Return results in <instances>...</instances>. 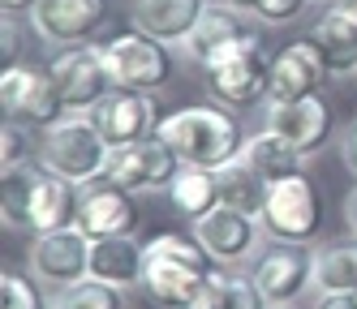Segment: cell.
Listing matches in <instances>:
<instances>
[{"instance_id":"obj_1","label":"cell","mask_w":357,"mask_h":309,"mask_svg":"<svg viewBox=\"0 0 357 309\" xmlns=\"http://www.w3.org/2000/svg\"><path fill=\"white\" fill-rule=\"evenodd\" d=\"M215 258L202 249L194 232H155L146 241V271H142V292L160 309H190L207 279L215 275Z\"/></svg>"},{"instance_id":"obj_2","label":"cell","mask_w":357,"mask_h":309,"mask_svg":"<svg viewBox=\"0 0 357 309\" xmlns=\"http://www.w3.org/2000/svg\"><path fill=\"white\" fill-rule=\"evenodd\" d=\"M155 134L181 154V164L190 168H224L241 159L245 150V129L233 116V108L220 103H194V108H176L160 116Z\"/></svg>"},{"instance_id":"obj_3","label":"cell","mask_w":357,"mask_h":309,"mask_svg":"<svg viewBox=\"0 0 357 309\" xmlns=\"http://www.w3.org/2000/svg\"><path fill=\"white\" fill-rule=\"evenodd\" d=\"M35 154H39V168L65 176L69 185H78V189H86V185L108 176L112 146L95 129L91 112H65L61 120L39 129V150Z\"/></svg>"},{"instance_id":"obj_4","label":"cell","mask_w":357,"mask_h":309,"mask_svg":"<svg viewBox=\"0 0 357 309\" xmlns=\"http://www.w3.org/2000/svg\"><path fill=\"white\" fill-rule=\"evenodd\" d=\"M202 82L207 95L220 108H254L259 99H267L271 86V56L263 35H241L233 47H224L211 65H202Z\"/></svg>"},{"instance_id":"obj_5","label":"cell","mask_w":357,"mask_h":309,"mask_svg":"<svg viewBox=\"0 0 357 309\" xmlns=\"http://www.w3.org/2000/svg\"><path fill=\"white\" fill-rule=\"evenodd\" d=\"M259 223H263V232L271 241H293V245L314 241L319 228H323L319 185L305 172L284 176V180H271L267 198H263V211H259Z\"/></svg>"},{"instance_id":"obj_6","label":"cell","mask_w":357,"mask_h":309,"mask_svg":"<svg viewBox=\"0 0 357 309\" xmlns=\"http://www.w3.org/2000/svg\"><path fill=\"white\" fill-rule=\"evenodd\" d=\"M99 47H104V61H108V73H112L116 86L142 90V95L168 86V77H172L168 43L151 39L142 31H130V35H112L108 43H99Z\"/></svg>"},{"instance_id":"obj_7","label":"cell","mask_w":357,"mask_h":309,"mask_svg":"<svg viewBox=\"0 0 357 309\" xmlns=\"http://www.w3.org/2000/svg\"><path fill=\"white\" fill-rule=\"evenodd\" d=\"M181 168H185L181 154H176L160 134H151V138H142L134 146H116L104 180H112V185L130 189V193H160L176 180Z\"/></svg>"},{"instance_id":"obj_8","label":"cell","mask_w":357,"mask_h":309,"mask_svg":"<svg viewBox=\"0 0 357 309\" xmlns=\"http://www.w3.org/2000/svg\"><path fill=\"white\" fill-rule=\"evenodd\" d=\"M47 73H52V86L65 103V112H91L95 103L116 86L112 73H108V61H104V47H95V43L65 47L61 56L47 65Z\"/></svg>"},{"instance_id":"obj_9","label":"cell","mask_w":357,"mask_h":309,"mask_svg":"<svg viewBox=\"0 0 357 309\" xmlns=\"http://www.w3.org/2000/svg\"><path fill=\"white\" fill-rule=\"evenodd\" d=\"M0 103H5V120L47 129L65 116V103L52 86L47 65H13L0 73Z\"/></svg>"},{"instance_id":"obj_10","label":"cell","mask_w":357,"mask_h":309,"mask_svg":"<svg viewBox=\"0 0 357 309\" xmlns=\"http://www.w3.org/2000/svg\"><path fill=\"white\" fill-rule=\"evenodd\" d=\"M91 232L69 223L56 232H39L31 245V271L47 288H73V283L91 279Z\"/></svg>"},{"instance_id":"obj_11","label":"cell","mask_w":357,"mask_h":309,"mask_svg":"<svg viewBox=\"0 0 357 309\" xmlns=\"http://www.w3.org/2000/svg\"><path fill=\"white\" fill-rule=\"evenodd\" d=\"M263 129L275 134L289 150H297L301 159L327 146L331 138V108L323 95H305V99H284V103H271L267 99V112H263Z\"/></svg>"},{"instance_id":"obj_12","label":"cell","mask_w":357,"mask_h":309,"mask_svg":"<svg viewBox=\"0 0 357 309\" xmlns=\"http://www.w3.org/2000/svg\"><path fill=\"white\" fill-rule=\"evenodd\" d=\"M254 283L271 305H293L305 288L314 283V249L293 245V241H271L254 258Z\"/></svg>"},{"instance_id":"obj_13","label":"cell","mask_w":357,"mask_h":309,"mask_svg":"<svg viewBox=\"0 0 357 309\" xmlns=\"http://www.w3.org/2000/svg\"><path fill=\"white\" fill-rule=\"evenodd\" d=\"M327 77H331V69H327L323 47H319L310 35L289 39V43L271 56V86H267V99H271V103H284V99L319 95Z\"/></svg>"},{"instance_id":"obj_14","label":"cell","mask_w":357,"mask_h":309,"mask_svg":"<svg viewBox=\"0 0 357 309\" xmlns=\"http://www.w3.org/2000/svg\"><path fill=\"white\" fill-rule=\"evenodd\" d=\"M91 120L95 129L104 134V142L116 150V146H134L142 138L155 134V108L142 90H125V86H112L104 99L91 108Z\"/></svg>"},{"instance_id":"obj_15","label":"cell","mask_w":357,"mask_h":309,"mask_svg":"<svg viewBox=\"0 0 357 309\" xmlns=\"http://www.w3.org/2000/svg\"><path fill=\"white\" fill-rule=\"evenodd\" d=\"M31 22H35V35H43L47 43L78 47L104 31L108 0H39L31 9Z\"/></svg>"},{"instance_id":"obj_16","label":"cell","mask_w":357,"mask_h":309,"mask_svg":"<svg viewBox=\"0 0 357 309\" xmlns=\"http://www.w3.org/2000/svg\"><path fill=\"white\" fill-rule=\"evenodd\" d=\"M259 228L263 223L254 215L233 211V206H215V211H207L202 219H194V237L202 241V249H207L220 267H233V262H241V258L254 253Z\"/></svg>"},{"instance_id":"obj_17","label":"cell","mask_w":357,"mask_h":309,"mask_svg":"<svg viewBox=\"0 0 357 309\" xmlns=\"http://www.w3.org/2000/svg\"><path fill=\"white\" fill-rule=\"evenodd\" d=\"M78 228H86L91 237H134V228H138L134 193L112 185V180L86 185L78 202Z\"/></svg>"},{"instance_id":"obj_18","label":"cell","mask_w":357,"mask_h":309,"mask_svg":"<svg viewBox=\"0 0 357 309\" xmlns=\"http://www.w3.org/2000/svg\"><path fill=\"white\" fill-rule=\"evenodd\" d=\"M310 39L323 47L331 77L340 73H357V9L344 0H331L319 9V17L310 22Z\"/></svg>"},{"instance_id":"obj_19","label":"cell","mask_w":357,"mask_h":309,"mask_svg":"<svg viewBox=\"0 0 357 309\" xmlns=\"http://www.w3.org/2000/svg\"><path fill=\"white\" fill-rule=\"evenodd\" d=\"M142 271H146V245H138L134 237H95L91 241V279L130 292V288H142Z\"/></svg>"},{"instance_id":"obj_20","label":"cell","mask_w":357,"mask_h":309,"mask_svg":"<svg viewBox=\"0 0 357 309\" xmlns=\"http://www.w3.org/2000/svg\"><path fill=\"white\" fill-rule=\"evenodd\" d=\"M202 9H207V0H130V22L134 31L160 43H181L190 39Z\"/></svg>"},{"instance_id":"obj_21","label":"cell","mask_w":357,"mask_h":309,"mask_svg":"<svg viewBox=\"0 0 357 309\" xmlns=\"http://www.w3.org/2000/svg\"><path fill=\"white\" fill-rule=\"evenodd\" d=\"M78 202H82V189L69 185L65 176L39 168L35 172V189H31V232H56V228H69L78 223Z\"/></svg>"},{"instance_id":"obj_22","label":"cell","mask_w":357,"mask_h":309,"mask_svg":"<svg viewBox=\"0 0 357 309\" xmlns=\"http://www.w3.org/2000/svg\"><path fill=\"white\" fill-rule=\"evenodd\" d=\"M237 13H241V9L224 5V0H207V9H202V17L194 22V31H190V39H185L190 61H194L198 69L211 65L224 47H233V43L245 35V26H241Z\"/></svg>"},{"instance_id":"obj_23","label":"cell","mask_w":357,"mask_h":309,"mask_svg":"<svg viewBox=\"0 0 357 309\" xmlns=\"http://www.w3.org/2000/svg\"><path fill=\"white\" fill-rule=\"evenodd\" d=\"M168 198L181 215L190 219H202L207 211H215L220 206V172L215 168H181L176 172V180L168 185Z\"/></svg>"},{"instance_id":"obj_24","label":"cell","mask_w":357,"mask_h":309,"mask_svg":"<svg viewBox=\"0 0 357 309\" xmlns=\"http://www.w3.org/2000/svg\"><path fill=\"white\" fill-rule=\"evenodd\" d=\"M215 172H220V206H233V211H245V215L259 219L263 198H267V180L245 159H233V164H224Z\"/></svg>"},{"instance_id":"obj_25","label":"cell","mask_w":357,"mask_h":309,"mask_svg":"<svg viewBox=\"0 0 357 309\" xmlns=\"http://www.w3.org/2000/svg\"><path fill=\"white\" fill-rule=\"evenodd\" d=\"M190 309H271V301L259 292L254 275H211Z\"/></svg>"},{"instance_id":"obj_26","label":"cell","mask_w":357,"mask_h":309,"mask_svg":"<svg viewBox=\"0 0 357 309\" xmlns=\"http://www.w3.org/2000/svg\"><path fill=\"white\" fill-rule=\"evenodd\" d=\"M314 288L319 292H357V237L314 249Z\"/></svg>"},{"instance_id":"obj_27","label":"cell","mask_w":357,"mask_h":309,"mask_svg":"<svg viewBox=\"0 0 357 309\" xmlns=\"http://www.w3.org/2000/svg\"><path fill=\"white\" fill-rule=\"evenodd\" d=\"M241 159L259 172L267 185H271V180H284V176H297V172H301V154L289 150L275 134H267V129H263V134H254V138H245Z\"/></svg>"},{"instance_id":"obj_28","label":"cell","mask_w":357,"mask_h":309,"mask_svg":"<svg viewBox=\"0 0 357 309\" xmlns=\"http://www.w3.org/2000/svg\"><path fill=\"white\" fill-rule=\"evenodd\" d=\"M35 172L31 164L22 168H5L0 176V215H5V228L26 232L31 228V189H35Z\"/></svg>"},{"instance_id":"obj_29","label":"cell","mask_w":357,"mask_h":309,"mask_svg":"<svg viewBox=\"0 0 357 309\" xmlns=\"http://www.w3.org/2000/svg\"><path fill=\"white\" fill-rule=\"evenodd\" d=\"M121 296H125V292L112 288V283L82 279V283H73V288H56L52 309H125Z\"/></svg>"},{"instance_id":"obj_30","label":"cell","mask_w":357,"mask_h":309,"mask_svg":"<svg viewBox=\"0 0 357 309\" xmlns=\"http://www.w3.org/2000/svg\"><path fill=\"white\" fill-rule=\"evenodd\" d=\"M0 309H47L39 283L22 271H5L0 275Z\"/></svg>"},{"instance_id":"obj_31","label":"cell","mask_w":357,"mask_h":309,"mask_svg":"<svg viewBox=\"0 0 357 309\" xmlns=\"http://www.w3.org/2000/svg\"><path fill=\"white\" fill-rule=\"evenodd\" d=\"M31 125H17V120H5V129H0V159H5V168H22L31 164Z\"/></svg>"},{"instance_id":"obj_32","label":"cell","mask_w":357,"mask_h":309,"mask_svg":"<svg viewBox=\"0 0 357 309\" xmlns=\"http://www.w3.org/2000/svg\"><path fill=\"white\" fill-rule=\"evenodd\" d=\"M301 9H305V0H259V5H254V13L263 22H293Z\"/></svg>"},{"instance_id":"obj_33","label":"cell","mask_w":357,"mask_h":309,"mask_svg":"<svg viewBox=\"0 0 357 309\" xmlns=\"http://www.w3.org/2000/svg\"><path fill=\"white\" fill-rule=\"evenodd\" d=\"M0 43H5V69H13L17 65V52H22V39H17V26H13V17H5V26H0Z\"/></svg>"},{"instance_id":"obj_34","label":"cell","mask_w":357,"mask_h":309,"mask_svg":"<svg viewBox=\"0 0 357 309\" xmlns=\"http://www.w3.org/2000/svg\"><path fill=\"white\" fill-rule=\"evenodd\" d=\"M314 309H357V292H323Z\"/></svg>"},{"instance_id":"obj_35","label":"cell","mask_w":357,"mask_h":309,"mask_svg":"<svg viewBox=\"0 0 357 309\" xmlns=\"http://www.w3.org/2000/svg\"><path fill=\"white\" fill-rule=\"evenodd\" d=\"M340 154H344V164H349V172L357 176V120H353V129H349V138H344Z\"/></svg>"},{"instance_id":"obj_36","label":"cell","mask_w":357,"mask_h":309,"mask_svg":"<svg viewBox=\"0 0 357 309\" xmlns=\"http://www.w3.org/2000/svg\"><path fill=\"white\" fill-rule=\"evenodd\" d=\"M344 223H349V232L357 237V185L344 193Z\"/></svg>"},{"instance_id":"obj_37","label":"cell","mask_w":357,"mask_h":309,"mask_svg":"<svg viewBox=\"0 0 357 309\" xmlns=\"http://www.w3.org/2000/svg\"><path fill=\"white\" fill-rule=\"evenodd\" d=\"M39 0H0V13L5 17H17V13H31Z\"/></svg>"},{"instance_id":"obj_38","label":"cell","mask_w":357,"mask_h":309,"mask_svg":"<svg viewBox=\"0 0 357 309\" xmlns=\"http://www.w3.org/2000/svg\"><path fill=\"white\" fill-rule=\"evenodd\" d=\"M224 5H233V9H250V13H254V5H259V0H224Z\"/></svg>"},{"instance_id":"obj_39","label":"cell","mask_w":357,"mask_h":309,"mask_svg":"<svg viewBox=\"0 0 357 309\" xmlns=\"http://www.w3.org/2000/svg\"><path fill=\"white\" fill-rule=\"evenodd\" d=\"M271 309H293V305H271Z\"/></svg>"},{"instance_id":"obj_40","label":"cell","mask_w":357,"mask_h":309,"mask_svg":"<svg viewBox=\"0 0 357 309\" xmlns=\"http://www.w3.org/2000/svg\"><path fill=\"white\" fill-rule=\"evenodd\" d=\"M344 5H353V9H357V0H344Z\"/></svg>"}]
</instances>
